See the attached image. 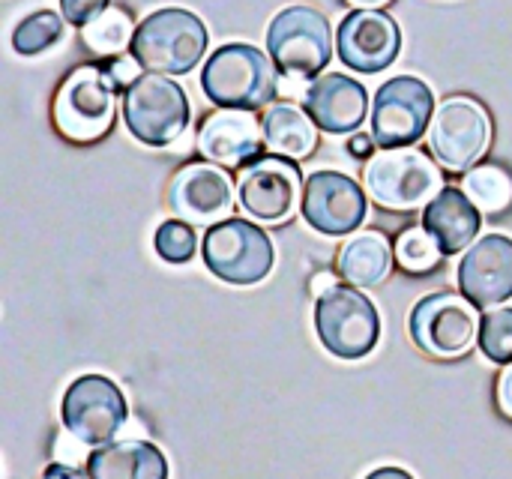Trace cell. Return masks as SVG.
<instances>
[{
	"instance_id": "6da1fadb",
	"label": "cell",
	"mask_w": 512,
	"mask_h": 479,
	"mask_svg": "<svg viewBox=\"0 0 512 479\" xmlns=\"http://www.w3.org/2000/svg\"><path fill=\"white\" fill-rule=\"evenodd\" d=\"M201 90L219 108L255 111L279 93V69L270 54L249 42L216 48L201 69Z\"/></svg>"
},
{
	"instance_id": "7a4b0ae2",
	"label": "cell",
	"mask_w": 512,
	"mask_h": 479,
	"mask_svg": "<svg viewBox=\"0 0 512 479\" xmlns=\"http://www.w3.org/2000/svg\"><path fill=\"white\" fill-rule=\"evenodd\" d=\"M207 27L204 21L180 6H165L150 12L132 36L129 54L141 63V69L156 75H186L192 72L207 51Z\"/></svg>"
},
{
	"instance_id": "3957f363",
	"label": "cell",
	"mask_w": 512,
	"mask_h": 479,
	"mask_svg": "<svg viewBox=\"0 0 512 479\" xmlns=\"http://www.w3.org/2000/svg\"><path fill=\"white\" fill-rule=\"evenodd\" d=\"M117 87L105 63H84L72 69L54 96V126L72 144H93L105 138L117 117Z\"/></svg>"
},
{
	"instance_id": "277c9868",
	"label": "cell",
	"mask_w": 512,
	"mask_h": 479,
	"mask_svg": "<svg viewBox=\"0 0 512 479\" xmlns=\"http://www.w3.org/2000/svg\"><path fill=\"white\" fill-rule=\"evenodd\" d=\"M192 108L186 90L168 75L141 72L123 90V123L147 147H174L189 126Z\"/></svg>"
},
{
	"instance_id": "5b68a950",
	"label": "cell",
	"mask_w": 512,
	"mask_h": 479,
	"mask_svg": "<svg viewBox=\"0 0 512 479\" xmlns=\"http://www.w3.org/2000/svg\"><path fill=\"white\" fill-rule=\"evenodd\" d=\"M366 192L393 213H411L426 207L441 189L444 174L429 153L414 147L378 150L363 171Z\"/></svg>"
},
{
	"instance_id": "8992f818",
	"label": "cell",
	"mask_w": 512,
	"mask_h": 479,
	"mask_svg": "<svg viewBox=\"0 0 512 479\" xmlns=\"http://www.w3.org/2000/svg\"><path fill=\"white\" fill-rule=\"evenodd\" d=\"M315 333L333 357L363 360L378 348L381 315L357 285L336 282L315 300Z\"/></svg>"
},
{
	"instance_id": "52a82bcc",
	"label": "cell",
	"mask_w": 512,
	"mask_h": 479,
	"mask_svg": "<svg viewBox=\"0 0 512 479\" xmlns=\"http://www.w3.org/2000/svg\"><path fill=\"white\" fill-rule=\"evenodd\" d=\"M267 54L282 75L318 78L333 60V27L327 15L306 3L285 6L267 27Z\"/></svg>"
},
{
	"instance_id": "ba28073f",
	"label": "cell",
	"mask_w": 512,
	"mask_h": 479,
	"mask_svg": "<svg viewBox=\"0 0 512 479\" xmlns=\"http://www.w3.org/2000/svg\"><path fill=\"white\" fill-rule=\"evenodd\" d=\"M201 255L207 270L228 285H258L270 276L276 252L261 225L246 219H222L207 228Z\"/></svg>"
},
{
	"instance_id": "9c48e42d",
	"label": "cell",
	"mask_w": 512,
	"mask_h": 479,
	"mask_svg": "<svg viewBox=\"0 0 512 479\" xmlns=\"http://www.w3.org/2000/svg\"><path fill=\"white\" fill-rule=\"evenodd\" d=\"M408 330L414 345L438 360L465 357L480 339V315L477 306L465 294L438 291L423 297L408 318Z\"/></svg>"
},
{
	"instance_id": "30bf717a",
	"label": "cell",
	"mask_w": 512,
	"mask_h": 479,
	"mask_svg": "<svg viewBox=\"0 0 512 479\" xmlns=\"http://www.w3.org/2000/svg\"><path fill=\"white\" fill-rule=\"evenodd\" d=\"M435 93L417 75H396L384 81L372 102V138L378 150L414 147L432 126Z\"/></svg>"
},
{
	"instance_id": "8fae6325",
	"label": "cell",
	"mask_w": 512,
	"mask_h": 479,
	"mask_svg": "<svg viewBox=\"0 0 512 479\" xmlns=\"http://www.w3.org/2000/svg\"><path fill=\"white\" fill-rule=\"evenodd\" d=\"M426 138L444 168L471 171L492 147V117L474 96H450L438 105Z\"/></svg>"
},
{
	"instance_id": "7c38bea8",
	"label": "cell",
	"mask_w": 512,
	"mask_h": 479,
	"mask_svg": "<svg viewBox=\"0 0 512 479\" xmlns=\"http://www.w3.org/2000/svg\"><path fill=\"white\" fill-rule=\"evenodd\" d=\"M60 417L63 429L72 432L78 441H84L87 447H105L123 432L129 408L123 390L111 378L84 375L66 387Z\"/></svg>"
},
{
	"instance_id": "4fadbf2b",
	"label": "cell",
	"mask_w": 512,
	"mask_h": 479,
	"mask_svg": "<svg viewBox=\"0 0 512 479\" xmlns=\"http://www.w3.org/2000/svg\"><path fill=\"white\" fill-rule=\"evenodd\" d=\"M303 174L288 156H258L237 174V201L249 219L264 225H282L303 201Z\"/></svg>"
},
{
	"instance_id": "5bb4252c",
	"label": "cell",
	"mask_w": 512,
	"mask_h": 479,
	"mask_svg": "<svg viewBox=\"0 0 512 479\" xmlns=\"http://www.w3.org/2000/svg\"><path fill=\"white\" fill-rule=\"evenodd\" d=\"M303 219L324 237H348L360 231L369 198L360 183L342 171H312L303 183Z\"/></svg>"
},
{
	"instance_id": "9a60e30c",
	"label": "cell",
	"mask_w": 512,
	"mask_h": 479,
	"mask_svg": "<svg viewBox=\"0 0 512 479\" xmlns=\"http://www.w3.org/2000/svg\"><path fill=\"white\" fill-rule=\"evenodd\" d=\"M402 51V30L384 9H354L336 30L339 60L363 75L384 72Z\"/></svg>"
},
{
	"instance_id": "2e32d148",
	"label": "cell",
	"mask_w": 512,
	"mask_h": 479,
	"mask_svg": "<svg viewBox=\"0 0 512 479\" xmlns=\"http://www.w3.org/2000/svg\"><path fill=\"white\" fill-rule=\"evenodd\" d=\"M168 210L192 225H216L228 219L237 195L219 165L189 162L168 183Z\"/></svg>"
},
{
	"instance_id": "e0dca14e",
	"label": "cell",
	"mask_w": 512,
	"mask_h": 479,
	"mask_svg": "<svg viewBox=\"0 0 512 479\" xmlns=\"http://www.w3.org/2000/svg\"><path fill=\"white\" fill-rule=\"evenodd\" d=\"M459 291L477 306L492 309L512 297V240L507 234H486L459 261Z\"/></svg>"
},
{
	"instance_id": "ac0fdd59",
	"label": "cell",
	"mask_w": 512,
	"mask_h": 479,
	"mask_svg": "<svg viewBox=\"0 0 512 479\" xmlns=\"http://www.w3.org/2000/svg\"><path fill=\"white\" fill-rule=\"evenodd\" d=\"M261 144H264L261 120L252 111H240V108L213 111L210 117H204L195 135L198 153L219 168L249 165L252 159L261 156Z\"/></svg>"
},
{
	"instance_id": "d6986e66",
	"label": "cell",
	"mask_w": 512,
	"mask_h": 479,
	"mask_svg": "<svg viewBox=\"0 0 512 479\" xmlns=\"http://www.w3.org/2000/svg\"><path fill=\"white\" fill-rule=\"evenodd\" d=\"M303 108L318 123V129L351 135L369 117V93L357 78L345 72H324L309 84Z\"/></svg>"
},
{
	"instance_id": "ffe728a7",
	"label": "cell",
	"mask_w": 512,
	"mask_h": 479,
	"mask_svg": "<svg viewBox=\"0 0 512 479\" xmlns=\"http://www.w3.org/2000/svg\"><path fill=\"white\" fill-rule=\"evenodd\" d=\"M423 228L438 240L444 255H456L477 243L480 228H483V213L465 195V189L444 186L423 207Z\"/></svg>"
},
{
	"instance_id": "44dd1931",
	"label": "cell",
	"mask_w": 512,
	"mask_h": 479,
	"mask_svg": "<svg viewBox=\"0 0 512 479\" xmlns=\"http://www.w3.org/2000/svg\"><path fill=\"white\" fill-rule=\"evenodd\" d=\"M168 459L150 441H117L87 456L90 479H168Z\"/></svg>"
},
{
	"instance_id": "7402d4cb",
	"label": "cell",
	"mask_w": 512,
	"mask_h": 479,
	"mask_svg": "<svg viewBox=\"0 0 512 479\" xmlns=\"http://www.w3.org/2000/svg\"><path fill=\"white\" fill-rule=\"evenodd\" d=\"M261 129L267 150L294 162L312 156L318 147V123L309 117L306 108H297L294 102L270 105L261 117Z\"/></svg>"
},
{
	"instance_id": "603a6c76",
	"label": "cell",
	"mask_w": 512,
	"mask_h": 479,
	"mask_svg": "<svg viewBox=\"0 0 512 479\" xmlns=\"http://www.w3.org/2000/svg\"><path fill=\"white\" fill-rule=\"evenodd\" d=\"M396 264V249L381 231H357L339 252V273L348 285L375 288Z\"/></svg>"
},
{
	"instance_id": "cb8c5ba5",
	"label": "cell",
	"mask_w": 512,
	"mask_h": 479,
	"mask_svg": "<svg viewBox=\"0 0 512 479\" xmlns=\"http://www.w3.org/2000/svg\"><path fill=\"white\" fill-rule=\"evenodd\" d=\"M465 195L480 207V213H504L512 207V174L501 165L480 162L462 177Z\"/></svg>"
},
{
	"instance_id": "d4e9b609",
	"label": "cell",
	"mask_w": 512,
	"mask_h": 479,
	"mask_svg": "<svg viewBox=\"0 0 512 479\" xmlns=\"http://www.w3.org/2000/svg\"><path fill=\"white\" fill-rule=\"evenodd\" d=\"M135 24L132 15L120 6H108L99 18H93L87 27H81V39L90 51L102 57H117L132 45Z\"/></svg>"
},
{
	"instance_id": "484cf974",
	"label": "cell",
	"mask_w": 512,
	"mask_h": 479,
	"mask_svg": "<svg viewBox=\"0 0 512 479\" xmlns=\"http://www.w3.org/2000/svg\"><path fill=\"white\" fill-rule=\"evenodd\" d=\"M63 21L66 18H60L51 9H36V12L24 15L12 30V48L21 57H36V54L54 48L63 39Z\"/></svg>"
},
{
	"instance_id": "4316f807",
	"label": "cell",
	"mask_w": 512,
	"mask_h": 479,
	"mask_svg": "<svg viewBox=\"0 0 512 479\" xmlns=\"http://www.w3.org/2000/svg\"><path fill=\"white\" fill-rule=\"evenodd\" d=\"M393 249H396V264L405 273H417V276L420 273H432L441 264V258H444L438 240L423 225H414V228L402 231Z\"/></svg>"
},
{
	"instance_id": "83f0119b",
	"label": "cell",
	"mask_w": 512,
	"mask_h": 479,
	"mask_svg": "<svg viewBox=\"0 0 512 479\" xmlns=\"http://www.w3.org/2000/svg\"><path fill=\"white\" fill-rule=\"evenodd\" d=\"M153 249L165 264H189L198 252V234L192 222L183 219H168L156 228Z\"/></svg>"
},
{
	"instance_id": "f1b7e54d",
	"label": "cell",
	"mask_w": 512,
	"mask_h": 479,
	"mask_svg": "<svg viewBox=\"0 0 512 479\" xmlns=\"http://www.w3.org/2000/svg\"><path fill=\"white\" fill-rule=\"evenodd\" d=\"M480 351L486 360L507 366L512 363V309H492L480 318Z\"/></svg>"
},
{
	"instance_id": "f546056e",
	"label": "cell",
	"mask_w": 512,
	"mask_h": 479,
	"mask_svg": "<svg viewBox=\"0 0 512 479\" xmlns=\"http://www.w3.org/2000/svg\"><path fill=\"white\" fill-rule=\"evenodd\" d=\"M111 0H60V15L72 27H87L93 18H99L108 9Z\"/></svg>"
},
{
	"instance_id": "4dcf8cb0",
	"label": "cell",
	"mask_w": 512,
	"mask_h": 479,
	"mask_svg": "<svg viewBox=\"0 0 512 479\" xmlns=\"http://www.w3.org/2000/svg\"><path fill=\"white\" fill-rule=\"evenodd\" d=\"M105 69H108V75H111V81H114V87L120 90H126L138 75H141V63L132 57V54H117V57H111L108 63H105Z\"/></svg>"
},
{
	"instance_id": "1f68e13d",
	"label": "cell",
	"mask_w": 512,
	"mask_h": 479,
	"mask_svg": "<svg viewBox=\"0 0 512 479\" xmlns=\"http://www.w3.org/2000/svg\"><path fill=\"white\" fill-rule=\"evenodd\" d=\"M54 456H57V462H63V465H78V462L87 456V444H84V441H78L72 432H66V435H60V438H57V444H54Z\"/></svg>"
},
{
	"instance_id": "d6a6232c",
	"label": "cell",
	"mask_w": 512,
	"mask_h": 479,
	"mask_svg": "<svg viewBox=\"0 0 512 479\" xmlns=\"http://www.w3.org/2000/svg\"><path fill=\"white\" fill-rule=\"evenodd\" d=\"M495 402H498V411L512 420V363H507L495 381Z\"/></svg>"
},
{
	"instance_id": "836d02e7",
	"label": "cell",
	"mask_w": 512,
	"mask_h": 479,
	"mask_svg": "<svg viewBox=\"0 0 512 479\" xmlns=\"http://www.w3.org/2000/svg\"><path fill=\"white\" fill-rule=\"evenodd\" d=\"M309 78H297V75H285L282 81H279V93L288 99V102H303L306 99V93H309Z\"/></svg>"
},
{
	"instance_id": "e575fe53",
	"label": "cell",
	"mask_w": 512,
	"mask_h": 479,
	"mask_svg": "<svg viewBox=\"0 0 512 479\" xmlns=\"http://www.w3.org/2000/svg\"><path fill=\"white\" fill-rule=\"evenodd\" d=\"M375 138H372V132L366 135V132H360V135H351V141H348V153L354 156V159H372L375 156Z\"/></svg>"
},
{
	"instance_id": "d590c367",
	"label": "cell",
	"mask_w": 512,
	"mask_h": 479,
	"mask_svg": "<svg viewBox=\"0 0 512 479\" xmlns=\"http://www.w3.org/2000/svg\"><path fill=\"white\" fill-rule=\"evenodd\" d=\"M42 479H90V477H84L75 465H63V462H57V465H48V468L42 471Z\"/></svg>"
},
{
	"instance_id": "8d00e7d4",
	"label": "cell",
	"mask_w": 512,
	"mask_h": 479,
	"mask_svg": "<svg viewBox=\"0 0 512 479\" xmlns=\"http://www.w3.org/2000/svg\"><path fill=\"white\" fill-rule=\"evenodd\" d=\"M336 285V273H330V270H321V273H315L312 276V282H309V291L315 294V297H321L324 291H330Z\"/></svg>"
},
{
	"instance_id": "74e56055",
	"label": "cell",
	"mask_w": 512,
	"mask_h": 479,
	"mask_svg": "<svg viewBox=\"0 0 512 479\" xmlns=\"http://www.w3.org/2000/svg\"><path fill=\"white\" fill-rule=\"evenodd\" d=\"M366 479H414L408 471H402V468H378V471H372Z\"/></svg>"
},
{
	"instance_id": "f35d334b",
	"label": "cell",
	"mask_w": 512,
	"mask_h": 479,
	"mask_svg": "<svg viewBox=\"0 0 512 479\" xmlns=\"http://www.w3.org/2000/svg\"><path fill=\"white\" fill-rule=\"evenodd\" d=\"M345 3L354 6V9H381V6H387L393 0H345Z\"/></svg>"
}]
</instances>
